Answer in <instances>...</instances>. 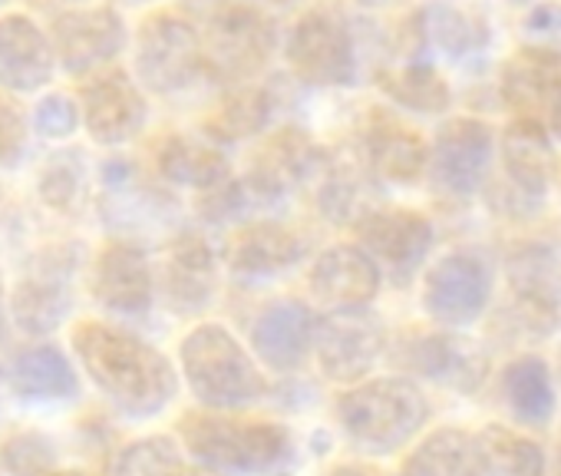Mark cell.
Segmentation results:
<instances>
[{
  "mask_svg": "<svg viewBox=\"0 0 561 476\" xmlns=\"http://www.w3.org/2000/svg\"><path fill=\"white\" fill-rule=\"evenodd\" d=\"M73 354L90 381L126 417H156L179 394V374L172 361L149 341L106 325L83 321L73 328Z\"/></svg>",
  "mask_w": 561,
  "mask_h": 476,
  "instance_id": "1",
  "label": "cell"
},
{
  "mask_svg": "<svg viewBox=\"0 0 561 476\" xmlns=\"http://www.w3.org/2000/svg\"><path fill=\"white\" fill-rule=\"evenodd\" d=\"M185 450L218 473L288 476L298 463V446L288 427L264 420H234L211 413H185L179 423Z\"/></svg>",
  "mask_w": 561,
  "mask_h": 476,
  "instance_id": "2",
  "label": "cell"
},
{
  "mask_svg": "<svg viewBox=\"0 0 561 476\" xmlns=\"http://www.w3.org/2000/svg\"><path fill=\"white\" fill-rule=\"evenodd\" d=\"M182 374L208 410H241L264 397L267 384L254 358L221 325H198L179 344Z\"/></svg>",
  "mask_w": 561,
  "mask_h": 476,
  "instance_id": "3",
  "label": "cell"
},
{
  "mask_svg": "<svg viewBox=\"0 0 561 476\" xmlns=\"http://www.w3.org/2000/svg\"><path fill=\"white\" fill-rule=\"evenodd\" d=\"M430 404L407 377H374L351 387L337 400V420L347 437L370 453H393L407 446L426 423Z\"/></svg>",
  "mask_w": 561,
  "mask_h": 476,
  "instance_id": "4",
  "label": "cell"
},
{
  "mask_svg": "<svg viewBox=\"0 0 561 476\" xmlns=\"http://www.w3.org/2000/svg\"><path fill=\"white\" fill-rule=\"evenodd\" d=\"M205 67V47L195 27L175 14H152L136 37V77L149 93L172 97Z\"/></svg>",
  "mask_w": 561,
  "mask_h": 476,
  "instance_id": "5",
  "label": "cell"
},
{
  "mask_svg": "<svg viewBox=\"0 0 561 476\" xmlns=\"http://www.w3.org/2000/svg\"><path fill=\"white\" fill-rule=\"evenodd\" d=\"M271 24L248 4H225L211 14L205 47V67L221 83L241 87L244 80L257 77L271 57Z\"/></svg>",
  "mask_w": 561,
  "mask_h": 476,
  "instance_id": "6",
  "label": "cell"
},
{
  "mask_svg": "<svg viewBox=\"0 0 561 476\" xmlns=\"http://www.w3.org/2000/svg\"><path fill=\"white\" fill-rule=\"evenodd\" d=\"M387 348V328L367 308H334L318 325V361L321 371L337 384L364 381Z\"/></svg>",
  "mask_w": 561,
  "mask_h": 476,
  "instance_id": "7",
  "label": "cell"
},
{
  "mask_svg": "<svg viewBox=\"0 0 561 476\" xmlns=\"http://www.w3.org/2000/svg\"><path fill=\"white\" fill-rule=\"evenodd\" d=\"M357 235L360 249L397 285H407L420 272L433 246L430 218L413 208H374L357 222Z\"/></svg>",
  "mask_w": 561,
  "mask_h": 476,
  "instance_id": "8",
  "label": "cell"
},
{
  "mask_svg": "<svg viewBox=\"0 0 561 476\" xmlns=\"http://www.w3.org/2000/svg\"><path fill=\"white\" fill-rule=\"evenodd\" d=\"M291 70L314 87H344L354 83L357 60L347 24L331 11L305 14L288 37Z\"/></svg>",
  "mask_w": 561,
  "mask_h": 476,
  "instance_id": "9",
  "label": "cell"
},
{
  "mask_svg": "<svg viewBox=\"0 0 561 476\" xmlns=\"http://www.w3.org/2000/svg\"><path fill=\"white\" fill-rule=\"evenodd\" d=\"M50 41L60 70L73 77H93L126 50V24L113 8L67 11L54 18Z\"/></svg>",
  "mask_w": 561,
  "mask_h": 476,
  "instance_id": "10",
  "label": "cell"
},
{
  "mask_svg": "<svg viewBox=\"0 0 561 476\" xmlns=\"http://www.w3.org/2000/svg\"><path fill=\"white\" fill-rule=\"evenodd\" d=\"M80 113L87 133L100 146H123L136 139L149 120L142 87L123 70L93 73L80 87Z\"/></svg>",
  "mask_w": 561,
  "mask_h": 476,
  "instance_id": "11",
  "label": "cell"
},
{
  "mask_svg": "<svg viewBox=\"0 0 561 476\" xmlns=\"http://www.w3.org/2000/svg\"><path fill=\"white\" fill-rule=\"evenodd\" d=\"M492 298V272L472 252H453L426 272L423 308L449 328L472 325Z\"/></svg>",
  "mask_w": 561,
  "mask_h": 476,
  "instance_id": "12",
  "label": "cell"
},
{
  "mask_svg": "<svg viewBox=\"0 0 561 476\" xmlns=\"http://www.w3.org/2000/svg\"><path fill=\"white\" fill-rule=\"evenodd\" d=\"M70 282H73V262L60 259V252L44 256V262L34 265L14 288L11 315L18 328L31 338L54 335L73 308Z\"/></svg>",
  "mask_w": 561,
  "mask_h": 476,
  "instance_id": "13",
  "label": "cell"
},
{
  "mask_svg": "<svg viewBox=\"0 0 561 476\" xmlns=\"http://www.w3.org/2000/svg\"><path fill=\"white\" fill-rule=\"evenodd\" d=\"M57 67L54 41L31 14L0 18V90L37 93L54 80Z\"/></svg>",
  "mask_w": 561,
  "mask_h": 476,
  "instance_id": "14",
  "label": "cell"
},
{
  "mask_svg": "<svg viewBox=\"0 0 561 476\" xmlns=\"http://www.w3.org/2000/svg\"><path fill=\"white\" fill-rule=\"evenodd\" d=\"M93 298L119 318H142L156 298V275L142 249L110 242L93 265Z\"/></svg>",
  "mask_w": 561,
  "mask_h": 476,
  "instance_id": "15",
  "label": "cell"
},
{
  "mask_svg": "<svg viewBox=\"0 0 561 476\" xmlns=\"http://www.w3.org/2000/svg\"><path fill=\"white\" fill-rule=\"evenodd\" d=\"M489 159H492V129L479 120L459 116L439 129L430 152V169L439 189L453 195H472L485 179Z\"/></svg>",
  "mask_w": 561,
  "mask_h": 476,
  "instance_id": "16",
  "label": "cell"
},
{
  "mask_svg": "<svg viewBox=\"0 0 561 476\" xmlns=\"http://www.w3.org/2000/svg\"><path fill=\"white\" fill-rule=\"evenodd\" d=\"M318 325L305 302H274L251 325V348L271 371H295L314 351Z\"/></svg>",
  "mask_w": 561,
  "mask_h": 476,
  "instance_id": "17",
  "label": "cell"
},
{
  "mask_svg": "<svg viewBox=\"0 0 561 476\" xmlns=\"http://www.w3.org/2000/svg\"><path fill=\"white\" fill-rule=\"evenodd\" d=\"M321 152L301 129H277L254 156V166L244 179L248 192L257 202H280L298 182L321 172Z\"/></svg>",
  "mask_w": 561,
  "mask_h": 476,
  "instance_id": "18",
  "label": "cell"
},
{
  "mask_svg": "<svg viewBox=\"0 0 561 476\" xmlns=\"http://www.w3.org/2000/svg\"><path fill=\"white\" fill-rule=\"evenodd\" d=\"M403 364L443 387L472 394L485 381V354L476 341L459 335H420L403 351Z\"/></svg>",
  "mask_w": 561,
  "mask_h": 476,
  "instance_id": "19",
  "label": "cell"
},
{
  "mask_svg": "<svg viewBox=\"0 0 561 476\" xmlns=\"http://www.w3.org/2000/svg\"><path fill=\"white\" fill-rule=\"evenodd\" d=\"M380 265L360 246H334L311 269V288L331 308H367L380 288Z\"/></svg>",
  "mask_w": 561,
  "mask_h": 476,
  "instance_id": "20",
  "label": "cell"
},
{
  "mask_svg": "<svg viewBox=\"0 0 561 476\" xmlns=\"http://www.w3.org/2000/svg\"><path fill=\"white\" fill-rule=\"evenodd\" d=\"M211 292H215L211 246L195 231L179 235L162 269V295L169 308L179 315H195L211 302Z\"/></svg>",
  "mask_w": 561,
  "mask_h": 476,
  "instance_id": "21",
  "label": "cell"
},
{
  "mask_svg": "<svg viewBox=\"0 0 561 476\" xmlns=\"http://www.w3.org/2000/svg\"><path fill=\"white\" fill-rule=\"evenodd\" d=\"M305 256V242L301 235L291 231L280 222H251L244 225L225 252L228 265L234 275L244 279H267L291 269L298 259Z\"/></svg>",
  "mask_w": 561,
  "mask_h": 476,
  "instance_id": "22",
  "label": "cell"
},
{
  "mask_svg": "<svg viewBox=\"0 0 561 476\" xmlns=\"http://www.w3.org/2000/svg\"><path fill=\"white\" fill-rule=\"evenodd\" d=\"M11 390L27 404H57L80 394V377L57 344H34L11 361Z\"/></svg>",
  "mask_w": 561,
  "mask_h": 476,
  "instance_id": "23",
  "label": "cell"
},
{
  "mask_svg": "<svg viewBox=\"0 0 561 476\" xmlns=\"http://www.w3.org/2000/svg\"><path fill=\"white\" fill-rule=\"evenodd\" d=\"M558 90H561V60L551 50H518L502 70L505 103L528 120L548 113Z\"/></svg>",
  "mask_w": 561,
  "mask_h": 476,
  "instance_id": "24",
  "label": "cell"
},
{
  "mask_svg": "<svg viewBox=\"0 0 561 476\" xmlns=\"http://www.w3.org/2000/svg\"><path fill=\"white\" fill-rule=\"evenodd\" d=\"M374 179L377 172L370 169L367 156L364 159H328L321 169V185H318V205L328 222L347 225L360 222L367 212H374L370 195H374Z\"/></svg>",
  "mask_w": 561,
  "mask_h": 476,
  "instance_id": "25",
  "label": "cell"
},
{
  "mask_svg": "<svg viewBox=\"0 0 561 476\" xmlns=\"http://www.w3.org/2000/svg\"><path fill=\"white\" fill-rule=\"evenodd\" d=\"M156 166L165 182L188 185L198 192L228 179V159L215 146V139L185 136V133H172L162 139V146L156 152Z\"/></svg>",
  "mask_w": 561,
  "mask_h": 476,
  "instance_id": "26",
  "label": "cell"
},
{
  "mask_svg": "<svg viewBox=\"0 0 561 476\" xmlns=\"http://www.w3.org/2000/svg\"><path fill=\"white\" fill-rule=\"evenodd\" d=\"M502 152H505L508 179L515 182L518 192L541 195L548 189V182L554 175V149L538 120L522 116L518 123H512L505 129Z\"/></svg>",
  "mask_w": 561,
  "mask_h": 476,
  "instance_id": "27",
  "label": "cell"
},
{
  "mask_svg": "<svg viewBox=\"0 0 561 476\" xmlns=\"http://www.w3.org/2000/svg\"><path fill=\"white\" fill-rule=\"evenodd\" d=\"M367 162L370 169L377 172V179H387V182H416L430 162V152H426V143L390 123V120H377L367 133Z\"/></svg>",
  "mask_w": 561,
  "mask_h": 476,
  "instance_id": "28",
  "label": "cell"
},
{
  "mask_svg": "<svg viewBox=\"0 0 561 476\" xmlns=\"http://www.w3.org/2000/svg\"><path fill=\"white\" fill-rule=\"evenodd\" d=\"M403 476H485L479 443L459 427L430 433L407 460Z\"/></svg>",
  "mask_w": 561,
  "mask_h": 476,
  "instance_id": "29",
  "label": "cell"
},
{
  "mask_svg": "<svg viewBox=\"0 0 561 476\" xmlns=\"http://www.w3.org/2000/svg\"><path fill=\"white\" fill-rule=\"evenodd\" d=\"M502 394L515 420L528 427H545L554 413V381L541 358H515L502 374Z\"/></svg>",
  "mask_w": 561,
  "mask_h": 476,
  "instance_id": "30",
  "label": "cell"
},
{
  "mask_svg": "<svg viewBox=\"0 0 561 476\" xmlns=\"http://www.w3.org/2000/svg\"><path fill=\"white\" fill-rule=\"evenodd\" d=\"M561 325V298H541V295H512L508 305H502L489 325V335L499 344H531L545 341Z\"/></svg>",
  "mask_w": 561,
  "mask_h": 476,
  "instance_id": "31",
  "label": "cell"
},
{
  "mask_svg": "<svg viewBox=\"0 0 561 476\" xmlns=\"http://www.w3.org/2000/svg\"><path fill=\"white\" fill-rule=\"evenodd\" d=\"M479 456L485 466V476H545V450L502 423H489L476 433Z\"/></svg>",
  "mask_w": 561,
  "mask_h": 476,
  "instance_id": "32",
  "label": "cell"
},
{
  "mask_svg": "<svg viewBox=\"0 0 561 476\" xmlns=\"http://www.w3.org/2000/svg\"><path fill=\"white\" fill-rule=\"evenodd\" d=\"M380 90L403 110L436 116L449 106V87L430 64H407L380 73Z\"/></svg>",
  "mask_w": 561,
  "mask_h": 476,
  "instance_id": "33",
  "label": "cell"
},
{
  "mask_svg": "<svg viewBox=\"0 0 561 476\" xmlns=\"http://www.w3.org/2000/svg\"><path fill=\"white\" fill-rule=\"evenodd\" d=\"M423 34L449 60H466L489 44V27L453 4H430L423 11Z\"/></svg>",
  "mask_w": 561,
  "mask_h": 476,
  "instance_id": "34",
  "label": "cell"
},
{
  "mask_svg": "<svg viewBox=\"0 0 561 476\" xmlns=\"http://www.w3.org/2000/svg\"><path fill=\"white\" fill-rule=\"evenodd\" d=\"M271 120V100L261 87H234L208 116V136L221 143H238L261 133Z\"/></svg>",
  "mask_w": 561,
  "mask_h": 476,
  "instance_id": "35",
  "label": "cell"
},
{
  "mask_svg": "<svg viewBox=\"0 0 561 476\" xmlns=\"http://www.w3.org/2000/svg\"><path fill=\"white\" fill-rule=\"evenodd\" d=\"M182 446L172 437H142L116 450L106 476H185Z\"/></svg>",
  "mask_w": 561,
  "mask_h": 476,
  "instance_id": "36",
  "label": "cell"
},
{
  "mask_svg": "<svg viewBox=\"0 0 561 476\" xmlns=\"http://www.w3.org/2000/svg\"><path fill=\"white\" fill-rule=\"evenodd\" d=\"M37 189H41V199L57 208V212H70L77 208V202L83 199V189H87V169H83V156L80 152H60V156H50V162L41 169V179H37Z\"/></svg>",
  "mask_w": 561,
  "mask_h": 476,
  "instance_id": "37",
  "label": "cell"
},
{
  "mask_svg": "<svg viewBox=\"0 0 561 476\" xmlns=\"http://www.w3.org/2000/svg\"><path fill=\"white\" fill-rule=\"evenodd\" d=\"M0 466L11 476H54L57 469V443L47 433L21 430L0 446Z\"/></svg>",
  "mask_w": 561,
  "mask_h": 476,
  "instance_id": "38",
  "label": "cell"
},
{
  "mask_svg": "<svg viewBox=\"0 0 561 476\" xmlns=\"http://www.w3.org/2000/svg\"><path fill=\"white\" fill-rule=\"evenodd\" d=\"M508 282L515 295H541V298H561L558 295V265L554 256L541 246L522 249L508 259Z\"/></svg>",
  "mask_w": 561,
  "mask_h": 476,
  "instance_id": "39",
  "label": "cell"
},
{
  "mask_svg": "<svg viewBox=\"0 0 561 476\" xmlns=\"http://www.w3.org/2000/svg\"><path fill=\"white\" fill-rule=\"evenodd\" d=\"M83 123V113H80V100L73 97H64V93H47L34 103V129L44 136V139H70Z\"/></svg>",
  "mask_w": 561,
  "mask_h": 476,
  "instance_id": "40",
  "label": "cell"
},
{
  "mask_svg": "<svg viewBox=\"0 0 561 476\" xmlns=\"http://www.w3.org/2000/svg\"><path fill=\"white\" fill-rule=\"evenodd\" d=\"M27 143H31V123L21 103L8 90H0V166L18 169L27 156Z\"/></svg>",
  "mask_w": 561,
  "mask_h": 476,
  "instance_id": "41",
  "label": "cell"
},
{
  "mask_svg": "<svg viewBox=\"0 0 561 476\" xmlns=\"http://www.w3.org/2000/svg\"><path fill=\"white\" fill-rule=\"evenodd\" d=\"M554 31L561 34V8H554V4L535 8L531 18H528V34L545 37V34H554Z\"/></svg>",
  "mask_w": 561,
  "mask_h": 476,
  "instance_id": "42",
  "label": "cell"
},
{
  "mask_svg": "<svg viewBox=\"0 0 561 476\" xmlns=\"http://www.w3.org/2000/svg\"><path fill=\"white\" fill-rule=\"evenodd\" d=\"M328 476H380V473L364 463H341V466L328 469Z\"/></svg>",
  "mask_w": 561,
  "mask_h": 476,
  "instance_id": "43",
  "label": "cell"
},
{
  "mask_svg": "<svg viewBox=\"0 0 561 476\" xmlns=\"http://www.w3.org/2000/svg\"><path fill=\"white\" fill-rule=\"evenodd\" d=\"M548 120H551V133H554V139L561 143V90H558V97H554V103H551V110H548Z\"/></svg>",
  "mask_w": 561,
  "mask_h": 476,
  "instance_id": "44",
  "label": "cell"
},
{
  "mask_svg": "<svg viewBox=\"0 0 561 476\" xmlns=\"http://www.w3.org/2000/svg\"><path fill=\"white\" fill-rule=\"evenodd\" d=\"M364 8H390V4H397V0H360Z\"/></svg>",
  "mask_w": 561,
  "mask_h": 476,
  "instance_id": "45",
  "label": "cell"
},
{
  "mask_svg": "<svg viewBox=\"0 0 561 476\" xmlns=\"http://www.w3.org/2000/svg\"><path fill=\"white\" fill-rule=\"evenodd\" d=\"M185 476H221L218 469H211V466H205V469H188Z\"/></svg>",
  "mask_w": 561,
  "mask_h": 476,
  "instance_id": "46",
  "label": "cell"
},
{
  "mask_svg": "<svg viewBox=\"0 0 561 476\" xmlns=\"http://www.w3.org/2000/svg\"><path fill=\"white\" fill-rule=\"evenodd\" d=\"M54 476H90L87 469H67V473H54Z\"/></svg>",
  "mask_w": 561,
  "mask_h": 476,
  "instance_id": "47",
  "label": "cell"
},
{
  "mask_svg": "<svg viewBox=\"0 0 561 476\" xmlns=\"http://www.w3.org/2000/svg\"><path fill=\"white\" fill-rule=\"evenodd\" d=\"M271 4H291V0H271Z\"/></svg>",
  "mask_w": 561,
  "mask_h": 476,
  "instance_id": "48",
  "label": "cell"
},
{
  "mask_svg": "<svg viewBox=\"0 0 561 476\" xmlns=\"http://www.w3.org/2000/svg\"><path fill=\"white\" fill-rule=\"evenodd\" d=\"M0 302H4V285H0Z\"/></svg>",
  "mask_w": 561,
  "mask_h": 476,
  "instance_id": "49",
  "label": "cell"
},
{
  "mask_svg": "<svg viewBox=\"0 0 561 476\" xmlns=\"http://www.w3.org/2000/svg\"><path fill=\"white\" fill-rule=\"evenodd\" d=\"M67 4H83V0H67Z\"/></svg>",
  "mask_w": 561,
  "mask_h": 476,
  "instance_id": "50",
  "label": "cell"
}]
</instances>
